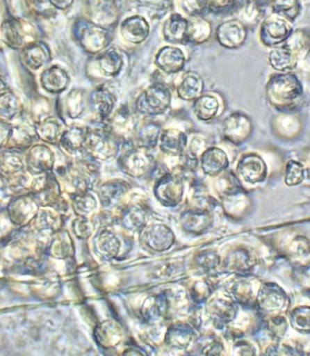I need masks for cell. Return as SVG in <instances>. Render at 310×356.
I'll list each match as a JSON object with an SVG mask.
<instances>
[{"instance_id":"1","label":"cell","mask_w":310,"mask_h":356,"mask_svg":"<svg viewBox=\"0 0 310 356\" xmlns=\"http://www.w3.org/2000/svg\"><path fill=\"white\" fill-rule=\"evenodd\" d=\"M74 35L82 49L90 55L102 53L113 40L108 29L85 19H80L74 24Z\"/></svg>"},{"instance_id":"2","label":"cell","mask_w":310,"mask_h":356,"mask_svg":"<svg viewBox=\"0 0 310 356\" xmlns=\"http://www.w3.org/2000/svg\"><path fill=\"white\" fill-rule=\"evenodd\" d=\"M172 91L163 83H154L139 95L135 108L140 115L157 116L165 113L171 106Z\"/></svg>"},{"instance_id":"3","label":"cell","mask_w":310,"mask_h":356,"mask_svg":"<svg viewBox=\"0 0 310 356\" xmlns=\"http://www.w3.org/2000/svg\"><path fill=\"white\" fill-rule=\"evenodd\" d=\"M118 143L106 127H88L83 148H85L92 156L104 160L114 156L117 152Z\"/></svg>"},{"instance_id":"4","label":"cell","mask_w":310,"mask_h":356,"mask_svg":"<svg viewBox=\"0 0 310 356\" xmlns=\"http://www.w3.org/2000/svg\"><path fill=\"white\" fill-rule=\"evenodd\" d=\"M40 204L31 193L14 197L8 202L7 214L13 225L25 227L34 220L40 211Z\"/></svg>"},{"instance_id":"5","label":"cell","mask_w":310,"mask_h":356,"mask_svg":"<svg viewBox=\"0 0 310 356\" xmlns=\"http://www.w3.org/2000/svg\"><path fill=\"white\" fill-rule=\"evenodd\" d=\"M106 122L104 127L118 142L127 143L135 138L137 130L136 118L129 107L122 106Z\"/></svg>"},{"instance_id":"6","label":"cell","mask_w":310,"mask_h":356,"mask_svg":"<svg viewBox=\"0 0 310 356\" xmlns=\"http://www.w3.org/2000/svg\"><path fill=\"white\" fill-rule=\"evenodd\" d=\"M302 92L300 81L293 74H278L268 85V92L270 98L283 103L299 99Z\"/></svg>"},{"instance_id":"7","label":"cell","mask_w":310,"mask_h":356,"mask_svg":"<svg viewBox=\"0 0 310 356\" xmlns=\"http://www.w3.org/2000/svg\"><path fill=\"white\" fill-rule=\"evenodd\" d=\"M31 193L40 206L50 207L58 202L60 188L55 176L50 172L38 176L33 182Z\"/></svg>"},{"instance_id":"8","label":"cell","mask_w":310,"mask_h":356,"mask_svg":"<svg viewBox=\"0 0 310 356\" xmlns=\"http://www.w3.org/2000/svg\"><path fill=\"white\" fill-rule=\"evenodd\" d=\"M116 97L104 85L98 86L88 95V106L100 122H106L114 113Z\"/></svg>"},{"instance_id":"9","label":"cell","mask_w":310,"mask_h":356,"mask_svg":"<svg viewBox=\"0 0 310 356\" xmlns=\"http://www.w3.org/2000/svg\"><path fill=\"white\" fill-rule=\"evenodd\" d=\"M252 131V124L248 116L243 113H234L223 121V137L234 145H241L249 138Z\"/></svg>"},{"instance_id":"10","label":"cell","mask_w":310,"mask_h":356,"mask_svg":"<svg viewBox=\"0 0 310 356\" xmlns=\"http://www.w3.org/2000/svg\"><path fill=\"white\" fill-rule=\"evenodd\" d=\"M247 38V30L240 20L231 19L220 24L216 29V38L220 46L236 49L243 46Z\"/></svg>"},{"instance_id":"11","label":"cell","mask_w":310,"mask_h":356,"mask_svg":"<svg viewBox=\"0 0 310 356\" xmlns=\"http://www.w3.org/2000/svg\"><path fill=\"white\" fill-rule=\"evenodd\" d=\"M89 17L92 22L104 28L117 23L119 8L115 0H88Z\"/></svg>"},{"instance_id":"12","label":"cell","mask_w":310,"mask_h":356,"mask_svg":"<svg viewBox=\"0 0 310 356\" xmlns=\"http://www.w3.org/2000/svg\"><path fill=\"white\" fill-rule=\"evenodd\" d=\"M54 163H55V155L51 149L47 145L33 146L26 154V170L32 175L38 176L51 172Z\"/></svg>"},{"instance_id":"13","label":"cell","mask_w":310,"mask_h":356,"mask_svg":"<svg viewBox=\"0 0 310 356\" xmlns=\"http://www.w3.org/2000/svg\"><path fill=\"white\" fill-rule=\"evenodd\" d=\"M92 67L97 72L98 76L104 79H114L120 74L124 67L123 56L115 47H110L95 58Z\"/></svg>"},{"instance_id":"14","label":"cell","mask_w":310,"mask_h":356,"mask_svg":"<svg viewBox=\"0 0 310 356\" xmlns=\"http://www.w3.org/2000/svg\"><path fill=\"white\" fill-rule=\"evenodd\" d=\"M120 34L125 42L139 44L147 40L150 34V25L141 15H133L122 21Z\"/></svg>"},{"instance_id":"15","label":"cell","mask_w":310,"mask_h":356,"mask_svg":"<svg viewBox=\"0 0 310 356\" xmlns=\"http://www.w3.org/2000/svg\"><path fill=\"white\" fill-rule=\"evenodd\" d=\"M259 306L270 314H279L288 307V297L279 286L267 284L259 293Z\"/></svg>"},{"instance_id":"16","label":"cell","mask_w":310,"mask_h":356,"mask_svg":"<svg viewBox=\"0 0 310 356\" xmlns=\"http://www.w3.org/2000/svg\"><path fill=\"white\" fill-rule=\"evenodd\" d=\"M186 55L179 47H163L155 55L154 64L166 74H177L186 67Z\"/></svg>"},{"instance_id":"17","label":"cell","mask_w":310,"mask_h":356,"mask_svg":"<svg viewBox=\"0 0 310 356\" xmlns=\"http://www.w3.org/2000/svg\"><path fill=\"white\" fill-rule=\"evenodd\" d=\"M152 158L147 152L142 151L141 148L128 149L122 155L119 164L125 173L131 176L144 175L152 164Z\"/></svg>"},{"instance_id":"18","label":"cell","mask_w":310,"mask_h":356,"mask_svg":"<svg viewBox=\"0 0 310 356\" xmlns=\"http://www.w3.org/2000/svg\"><path fill=\"white\" fill-rule=\"evenodd\" d=\"M292 29L287 21L270 17L262 24L261 40L267 46H275L291 37Z\"/></svg>"},{"instance_id":"19","label":"cell","mask_w":310,"mask_h":356,"mask_svg":"<svg viewBox=\"0 0 310 356\" xmlns=\"http://www.w3.org/2000/svg\"><path fill=\"white\" fill-rule=\"evenodd\" d=\"M31 28L28 23L20 19H10L4 21L1 25V34L5 43L14 49H23L29 44L26 30Z\"/></svg>"},{"instance_id":"20","label":"cell","mask_w":310,"mask_h":356,"mask_svg":"<svg viewBox=\"0 0 310 356\" xmlns=\"http://www.w3.org/2000/svg\"><path fill=\"white\" fill-rule=\"evenodd\" d=\"M238 173L244 181L250 184H257L266 178V164L258 155L247 154L238 163Z\"/></svg>"},{"instance_id":"21","label":"cell","mask_w":310,"mask_h":356,"mask_svg":"<svg viewBox=\"0 0 310 356\" xmlns=\"http://www.w3.org/2000/svg\"><path fill=\"white\" fill-rule=\"evenodd\" d=\"M51 58L49 47L43 42H31L24 47L21 52V61L31 70H40Z\"/></svg>"},{"instance_id":"22","label":"cell","mask_w":310,"mask_h":356,"mask_svg":"<svg viewBox=\"0 0 310 356\" xmlns=\"http://www.w3.org/2000/svg\"><path fill=\"white\" fill-rule=\"evenodd\" d=\"M161 151L166 154L183 155L188 145V137L184 131L176 128H167L161 133Z\"/></svg>"},{"instance_id":"23","label":"cell","mask_w":310,"mask_h":356,"mask_svg":"<svg viewBox=\"0 0 310 356\" xmlns=\"http://www.w3.org/2000/svg\"><path fill=\"white\" fill-rule=\"evenodd\" d=\"M204 82L197 72L188 71L183 74L176 91L180 99L193 102L204 94Z\"/></svg>"},{"instance_id":"24","label":"cell","mask_w":310,"mask_h":356,"mask_svg":"<svg viewBox=\"0 0 310 356\" xmlns=\"http://www.w3.org/2000/svg\"><path fill=\"white\" fill-rule=\"evenodd\" d=\"M188 19L178 13L172 14L163 24V38L170 44H184L187 42Z\"/></svg>"},{"instance_id":"25","label":"cell","mask_w":310,"mask_h":356,"mask_svg":"<svg viewBox=\"0 0 310 356\" xmlns=\"http://www.w3.org/2000/svg\"><path fill=\"white\" fill-rule=\"evenodd\" d=\"M70 76L58 65L47 68L41 74L42 88L51 94H61L70 85Z\"/></svg>"},{"instance_id":"26","label":"cell","mask_w":310,"mask_h":356,"mask_svg":"<svg viewBox=\"0 0 310 356\" xmlns=\"http://www.w3.org/2000/svg\"><path fill=\"white\" fill-rule=\"evenodd\" d=\"M202 168L211 176H215L229 166L227 155L222 149L210 147L205 149L201 159Z\"/></svg>"},{"instance_id":"27","label":"cell","mask_w":310,"mask_h":356,"mask_svg":"<svg viewBox=\"0 0 310 356\" xmlns=\"http://www.w3.org/2000/svg\"><path fill=\"white\" fill-rule=\"evenodd\" d=\"M162 125L159 122L148 121L142 122L137 128L135 138L136 147L141 149H153L159 142Z\"/></svg>"},{"instance_id":"28","label":"cell","mask_w":310,"mask_h":356,"mask_svg":"<svg viewBox=\"0 0 310 356\" xmlns=\"http://www.w3.org/2000/svg\"><path fill=\"white\" fill-rule=\"evenodd\" d=\"M220 106V101L215 95L202 94L193 101V112L199 121L208 122L216 118Z\"/></svg>"},{"instance_id":"29","label":"cell","mask_w":310,"mask_h":356,"mask_svg":"<svg viewBox=\"0 0 310 356\" xmlns=\"http://www.w3.org/2000/svg\"><path fill=\"white\" fill-rule=\"evenodd\" d=\"M24 169V163L21 151L16 149H10L0 155V175L3 178H13L19 175Z\"/></svg>"},{"instance_id":"30","label":"cell","mask_w":310,"mask_h":356,"mask_svg":"<svg viewBox=\"0 0 310 356\" xmlns=\"http://www.w3.org/2000/svg\"><path fill=\"white\" fill-rule=\"evenodd\" d=\"M213 33L211 23L202 17H190L188 20L187 42L202 44L210 40Z\"/></svg>"},{"instance_id":"31","label":"cell","mask_w":310,"mask_h":356,"mask_svg":"<svg viewBox=\"0 0 310 356\" xmlns=\"http://www.w3.org/2000/svg\"><path fill=\"white\" fill-rule=\"evenodd\" d=\"M86 133H88V127L74 125L64 131L59 143L65 151L74 154L83 149Z\"/></svg>"},{"instance_id":"32","label":"cell","mask_w":310,"mask_h":356,"mask_svg":"<svg viewBox=\"0 0 310 356\" xmlns=\"http://www.w3.org/2000/svg\"><path fill=\"white\" fill-rule=\"evenodd\" d=\"M183 193V184L177 177L172 175H165L158 182L156 193L159 198L168 202H177Z\"/></svg>"},{"instance_id":"33","label":"cell","mask_w":310,"mask_h":356,"mask_svg":"<svg viewBox=\"0 0 310 356\" xmlns=\"http://www.w3.org/2000/svg\"><path fill=\"white\" fill-rule=\"evenodd\" d=\"M38 136H40L44 142L56 145L60 142L63 131L60 122L55 119H47L40 122L35 128Z\"/></svg>"},{"instance_id":"34","label":"cell","mask_w":310,"mask_h":356,"mask_svg":"<svg viewBox=\"0 0 310 356\" xmlns=\"http://www.w3.org/2000/svg\"><path fill=\"white\" fill-rule=\"evenodd\" d=\"M86 104H88V98L86 97L85 90H72L67 95V102H65L67 115L72 119L79 118L85 111Z\"/></svg>"},{"instance_id":"35","label":"cell","mask_w":310,"mask_h":356,"mask_svg":"<svg viewBox=\"0 0 310 356\" xmlns=\"http://www.w3.org/2000/svg\"><path fill=\"white\" fill-rule=\"evenodd\" d=\"M270 65L279 71L291 70L294 67L295 58L288 47L274 49L270 55Z\"/></svg>"},{"instance_id":"36","label":"cell","mask_w":310,"mask_h":356,"mask_svg":"<svg viewBox=\"0 0 310 356\" xmlns=\"http://www.w3.org/2000/svg\"><path fill=\"white\" fill-rule=\"evenodd\" d=\"M271 7L276 14L294 21L301 10L300 0H270Z\"/></svg>"},{"instance_id":"37","label":"cell","mask_w":310,"mask_h":356,"mask_svg":"<svg viewBox=\"0 0 310 356\" xmlns=\"http://www.w3.org/2000/svg\"><path fill=\"white\" fill-rule=\"evenodd\" d=\"M291 325L295 330L303 334L310 333V307L295 308L291 314Z\"/></svg>"},{"instance_id":"38","label":"cell","mask_w":310,"mask_h":356,"mask_svg":"<svg viewBox=\"0 0 310 356\" xmlns=\"http://www.w3.org/2000/svg\"><path fill=\"white\" fill-rule=\"evenodd\" d=\"M19 110V102L12 92L0 97V118L10 120Z\"/></svg>"},{"instance_id":"39","label":"cell","mask_w":310,"mask_h":356,"mask_svg":"<svg viewBox=\"0 0 310 356\" xmlns=\"http://www.w3.org/2000/svg\"><path fill=\"white\" fill-rule=\"evenodd\" d=\"M179 8L190 17H202L208 10L207 0H177Z\"/></svg>"},{"instance_id":"40","label":"cell","mask_w":310,"mask_h":356,"mask_svg":"<svg viewBox=\"0 0 310 356\" xmlns=\"http://www.w3.org/2000/svg\"><path fill=\"white\" fill-rule=\"evenodd\" d=\"M305 167L299 161H291L286 169L285 182L288 186L301 184L305 179Z\"/></svg>"},{"instance_id":"41","label":"cell","mask_w":310,"mask_h":356,"mask_svg":"<svg viewBox=\"0 0 310 356\" xmlns=\"http://www.w3.org/2000/svg\"><path fill=\"white\" fill-rule=\"evenodd\" d=\"M26 4L29 10L37 16L50 17L56 13V8L49 0H26Z\"/></svg>"},{"instance_id":"42","label":"cell","mask_w":310,"mask_h":356,"mask_svg":"<svg viewBox=\"0 0 310 356\" xmlns=\"http://www.w3.org/2000/svg\"><path fill=\"white\" fill-rule=\"evenodd\" d=\"M68 243L65 241V239L63 238V235L56 234V237H54L52 241L50 242L49 247V252L50 255L56 259H65L68 255V251L70 248L67 247Z\"/></svg>"},{"instance_id":"43","label":"cell","mask_w":310,"mask_h":356,"mask_svg":"<svg viewBox=\"0 0 310 356\" xmlns=\"http://www.w3.org/2000/svg\"><path fill=\"white\" fill-rule=\"evenodd\" d=\"M231 267L238 271H247L252 267V259L245 251H238L232 256Z\"/></svg>"},{"instance_id":"44","label":"cell","mask_w":310,"mask_h":356,"mask_svg":"<svg viewBox=\"0 0 310 356\" xmlns=\"http://www.w3.org/2000/svg\"><path fill=\"white\" fill-rule=\"evenodd\" d=\"M268 327H269L271 336L278 339V338L284 337L285 332L287 330L288 323L284 317L275 316L270 319Z\"/></svg>"},{"instance_id":"45","label":"cell","mask_w":310,"mask_h":356,"mask_svg":"<svg viewBox=\"0 0 310 356\" xmlns=\"http://www.w3.org/2000/svg\"><path fill=\"white\" fill-rule=\"evenodd\" d=\"M208 10L216 14L228 12L236 6L237 0H207Z\"/></svg>"},{"instance_id":"46","label":"cell","mask_w":310,"mask_h":356,"mask_svg":"<svg viewBox=\"0 0 310 356\" xmlns=\"http://www.w3.org/2000/svg\"><path fill=\"white\" fill-rule=\"evenodd\" d=\"M292 256L297 257V259H303L305 261V259L309 257L310 255V247L308 246V242L299 241L296 239V247L291 248Z\"/></svg>"},{"instance_id":"47","label":"cell","mask_w":310,"mask_h":356,"mask_svg":"<svg viewBox=\"0 0 310 356\" xmlns=\"http://www.w3.org/2000/svg\"><path fill=\"white\" fill-rule=\"evenodd\" d=\"M13 127L4 120H0V148L5 147L10 143Z\"/></svg>"},{"instance_id":"48","label":"cell","mask_w":310,"mask_h":356,"mask_svg":"<svg viewBox=\"0 0 310 356\" xmlns=\"http://www.w3.org/2000/svg\"><path fill=\"white\" fill-rule=\"evenodd\" d=\"M50 3L56 10H65L70 8L74 0H49Z\"/></svg>"},{"instance_id":"49","label":"cell","mask_w":310,"mask_h":356,"mask_svg":"<svg viewBox=\"0 0 310 356\" xmlns=\"http://www.w3.org/2000/svg\"><path fill=\"white\" fill-rule=\"evenodd\" d=\"M10 92V88L7 83H6L5 81L2 79V77L0 76V97L7 94V92Z\"/></svg>"},{"instance_id":"50","label":"cell","mask_w":310,"mask_h":356,"mask_svg":"<svg viewBox=\"0 0 310 356\" xmlns=\"http://www.w3.org/2000/svg\"><path fill=\"white\" fill-rule=\"evenodd\" d=\"M252 1H256V0H252Z\"/></svg>"}]
</instances>
